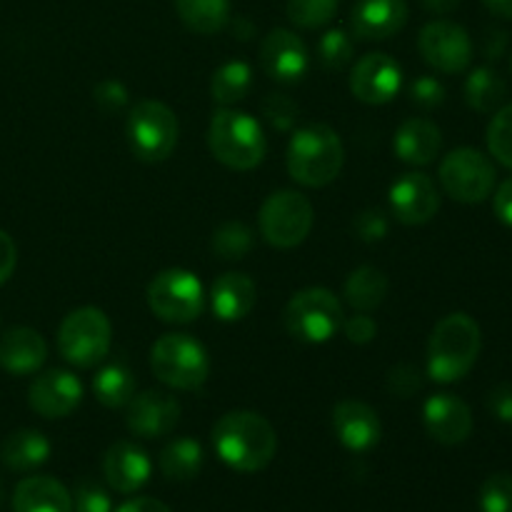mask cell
Returning a JSON list of instances; mask_svg holds the SVG:
<instances>
[{"instance_id":"37","label":"cell","mask_w":512,"mask_h":512,"mask_svg":"<svg viewBox=\"0 0 512 512\" xmlns=\"http://www.w3.org/2000/svg\"><path fill=\"white\" fill-rule=\"evenodd\" d=\"M480 512H512V475L493 473L480 488Z\"/></svg>"},{"instance_id":"49","label":"cell","mask_w":512,"mask_h":512,"mask_svg":"<svg viewBox=\"0 0 512 512\" xmlns=\"http://www.w3.org/2000/svg\"><path fill=\"white\" fill-rule=\"evenodd\" d=\"M115 512H173V510L155 498H133L128 500V503L120 505Z\"/></svg>"},{"instance_id":"31","label":"cell","mask_w":512,"mask_h":512,"mask_svg":"<svg viewBox=\"0 0 512 512\" xmlns=\"http://www.w3.org/2000/svg\"><path fill=\"white\" fill-rule=\"evenodd\" d=\"M93 393L105 408H125L135 395L133 370L123 363L105 365L93 378Z\"/></svg>"},{"instance_id":"3","label":"cell","mask_w":512,"mask_h":512,"mask_svg":"<svg viewBox=\"0 0 512 512\" xmlns=\"http://www.w3.org/2000/svg\"><path fill=\"white\" fill-rule=\"evenodd\" d=\"M345 148L330 125L313 123L295 130L288 145V173L305 188H325L340 175Z\"/></svg>"},{"instance_id":"51","label":"cell","mask_w":512,"mask_h":512,"mask_svg":"<svg viewBox=\"0 0 512 512\" xmlns=\"http://www.w3.org/2000/svg\"><path fill=\"white\" fill-rule=\"evenodd\" d=\"M483 3L493 15H500V18L512 20V0H483Z\"/></svg>"},{"instance_id":"26","label":"cell","mask_w":512,"mask_h":512,"mask_svg":"<svg viewBox=\"0 0 512 512\" xmlns=\"http://www.w3.org/2000/svg\"><path fill=\"white\" fill-rule=\"evenodd\" d=\"M48 458L50 440L33 428L15 430L0 445V460H3L5 468L15 470V473H30V470L48 463Z\"/></svg>"},{"instance_id":"46","label":"cell","mask_w":512,"mask_h":512,"mask_svg":"<svg viewBox=\"0 0 512 512\" xmlns=\"http://www.w3.org/2000/svg\"><path fill=\"white\" fill-rule=\"evenodd\" d=\"M18 265V248L5 230H0V285L8 283Z\"/></svg>"},{"instance_id":"12","label":"cell","mask_w":512,"mask_h":512,"mask_svg":"<svg viewBox=\"0 0 512 512\" xmlns=\"http://www.w3.org/2000/svg\"><path fill=\"white\" fill-rule=\"evenodd\" d=\"M418 48L425 63L438 73H463L473 60V40L468 30L450 20H433L418 35Z\"/></svg>"},{"instance_id":"33","label":"cell","mask_w":512,"mask_h":512,"mask_svg":"<svg viewBox=\"0 0 512 512\" xmlns=\"http://www.w3.org/2000/svg\"><path fill=\"white\" fill-rule=\"evenodd\" d=\"M253 230L240 220H228L213 233V250L223 260H240L253 250Z\"/></svg>"},{"instance_id":"10","label":"cell","mask_w":512,"mask_h":512,"mask_svg":"<svg viewBox=\"0 0 512 512\" xmlns=\"http://www.w3.org/2000/svg\"><path fill=\"white\" fill-rule=\"evenodd\" d=\"M148 305L165 323H193L205 310L203 283L190 270L168 268L150 280Z\"/></svg>"},{"instance_id":"25","label":"cell","mask_w":512,"mask_h":512,"mask_svg":"<svg viewBox=\"0 0 512 512\" xmlns=\"http://www.w3.org/2000/svg\"><path fill=\"white\" fill-rule=\"evenodd\" d=\"M15 512H73V495L60 480L33 475L20 480L13 493Z\"/></svg>"},{"instance_id":"30","label":"cell","mask_w":512,"mask_h":512,"mask_svg":"<svg viewBox=\"0 0 512 512\" xmlns=\"http://www.w3.org/2000/svg\"><path fill=\"white\" fill-rule=\"evenodd\" d=\"M175 13L193 33L213 35L230 23V0H175Z\"/></svg>"},{"instance_id":"44","label":"cell","mask_w":512,"mask_h":512,"mask_svg":"<svg viewBox=\"0 0 512 512\" xmlns=\"http://www.w3.org/2000/svg\"><path fill=\"white\" fill-rule=\"evenodd\" d=\"M343 330H345V338L355 345H365L378 335V323L370 318L368 313H358L353 318L343 320Z\"/></svg>"},{"instance_id":"2","label":"cell","mask_w":512,"mask_h":512,"mask_svg":"<svg viewBox=\"0 0 512 512\" xmlns=\"http://www.w3.org/2000/svg\"><path fill=\"white\" fill-rule=\"evenodd\" d=\"M480 345V325L468 313L445 315L428 340V375L435 383H458L473 370Z\"/></svg>"},{"instance_id":"43","label":"cell","mask_w":512,"mask_h":512,"mask_svg":"<svg viewBox=\"0 0 512 512\" xmlns=\"http://www.w3.org/2000/svg\"><path fill=\"white\" fill-rule=\"evenodd\" d=\"M93 100L100 108V113L115 115L120 110H125V105H128V88L123 83H118V80H103V83L95 85Z\"/></svg>"},{"instance_id":"41","label":"cell","mask_w":512,"mask_h":512,"mask_svg":"<svg viewBox=\"0 0 512 512\" xmlns=\"http://www.w3.org/2000/svg\"><path fill=\"white\" fill-rule=\"evenodd\" d=\"M408 93L410 100L423 110L440 108L445 103V85L435 75H420V78H415L410 83Z\"/></svg>"},{"instance_id":"1","label":"cell","mask_w":512,"mask_h":512,"mask_svg":"<svg viewBox=\"0 0 512 512\" xmlns=\"http://www.w3.org/2000/svg\"><path fill=\"white\" fill-rule=\"evenodd\" d=\"M213 445L218 458L238 473H258L278 453L275 428L253 410H230L215 423Z\"/></svg>"},{"instance_id":"20","label":"cell","mask_w":512,"mask_h":512,"mask_svg":"<svg viewBox=\"0 0 512 512\" xmlns=\"http://www.w3.org/2000/svg\"><path fill=\"white\" fill-rule=\"evenodd\" d=\"M153 473L148 453L130 440H118L105 450L103 475L115 493L130 495L143 488Z\"/></svg>"},{"instance_id":"24","label":"cell","mask_w":512,"mask_h":512,"mask_svg":"<svg viewBox=\"0 0 512 512\" xmlns=\"http://www.w3.org/2000/svg\"><path fill=\"white\" fill-rule=\"evenodd\" d=\"M395 155L410 165H430L440 155L443 135L428 118H408L393 138Z\"/></svg>"},{"instance_id":"53","label":"cell","mask_w":512,"mask_h":512,"mask_svg":"<svg viewBox=\"0 0 512 512\" xmlns=\"http://www.w3.org/2000/svg\"><path fill=\"white\" fill-rule=\"evenodd\" d=\"M510 70H512V60H510Z\"/></svg>"},{"instance_id":"7","label":"cell","mask_w":512,"mask_h":512,"mask_svg":"<svg viewBox=\"0 0 512 512\" xmlns=\"http://www.w3.org/2000/svg\"><path fill=\"white\" fill-rule=\"evenodd\" d=\"M113 325L100 308L85 305L63 318L58 330V350L75 368H93L110 353Z\"/></svg>"},{"instance_id":"27","label":"cell","mask_w":512,"mask_h":512,"mask_svg":"<svg viewBox=\"0 0 512 512\" xmlns=\"http://www.w3.org/2000/svg\"><path fill=\"white\" fill-rule=\"evenodd\" d=\"M465 103L478 113H498L503 108L505 98H508V83L498 70L488 68H475L473 73L465 80Z\"/></svg>"},{"instance_id":"23","label":"cell","mask_w":512,"mask_h":512,"mask_svg":"<svg viewBox=\"0 0 512 512\" xmlns=\"http://www.w3.org/2000/svg\"><path fill=\"white\" fill-rule=\"evenodd\" d=\"M48 343L33 328H13L0 338V368L13 375H30L43 368Z\"/></svg>"},{"instance_id":"8","label":"cell","mask_w":512,"mask_h":512,"mask_svg":"<svg viewBox=\"0 0 512 512\" xmlns=\"http://www.w3.org/2000/svg\"><path fill=\"white\" fill-rule=\"evenodd\" d=\"M285 330L303 343H328L343 328V303L325 288H305L285 305Z\"/></svg>"},{"instance_id":"38","label":"cell","mask_w":512,"mask_h":512,"mask_svg":"<svg viewBox=\"0 0 512 512\" xmlns=\"http://www.w3.org/2000/svg\"><path fill=\"white\" fill-rule=\"evenodd\" d=\"M260 110H263L265 120H268L273 128L278 130H290L298 120V103L293 98H288L285 93H270L265 95V100L260 103Z\"/></svg>"},{"instance_id":"42","label":"cell","mask_w":512,"mask_h":512,"mask_svg":"<svg viewBox=\"0 0 512 512\" xmlns=\"http://www.w3.org/2000/svg\"><path fill=\"white\" fill-rule=\"evenodd\" d=\"M353 230L363 243H380L388 235V215L378 208H368L353 220Z\"/></svg>"},{"instance_id":"47","label":"cell","mask_w":512,"mask_h":512,"mask_svg":"<svg viewBox=\"0 0 512 512\" xmlns=\"http://www.w3.org/2000/svg\"><path fill=\"white\" fill-rule=\"evenodd\" d=\"M495 215L500 218V223L510 225L512 228V178L500 183V188L495 190V200H493Z\"/></svg>"},{"instance_id":"48","label":"cell","mask_w":512,"mask_h":512,"mask_svg":"<svg viewBox=\"0 0 512 512\" xmlns=\"http://www.w3.org/2000/svg\"><path fill=\"white\" fill-rule=\"evenodd\" d=\"M505 48H508V33H503V30H490V33L485 35L483 55L488 60H498L500 55L505 53Z\"/></svg>"},{"instance_id":"39","label":"cell","mask_w":512,"mask_h":512,"mask_svg":"<svg viewBox=\"0 0 512 512\" xmlns=\"http://www.w3.org/2000/svg\"><path fill=\"white\" fill-rule=\"evenodd\" d=\"M73 510L75 512H113V500L108 490L98 485L95 480L83 478L75 485L73 493Z\"/></svg>"},{"instance_id":"34","label":"cell","mask_w":512,"mask_h":512,"mask_svg":"<svg viewBox=\"0 0 512 512\" xmlns=\"http://www.w3.org/2000/svg\"><path fill=\"white\" fill-rule=\"evenodd\" d=\"M338 13V0H288V18L298 28H323Z\"/></svg>"},{"instance_id":"4","label":"cell","mask_w":512,"mask_h":512,"mask_svg":"<svg viewBox=\"0 0 512 512\" xmlns=\"http://www.w3.org/2000/svg\"><path fill=\"white\" fill-rule=\"evenodd\" d=\"M208 145L215 160L230 170H253L268 153V140L253 115L235 108H220L210 118Z\"/></svg>"},{"instance_id":"6","label":"cell","mask_w":512,"mask_h":512,"mask_svg":"<svg viewBox=\"0 0 512 512\" xmlns=\"http://www.w3.org/2000/svg\"><path fill=\"white\" fill-rule=\"evenodd\" d=\"M125 135L133 155L143 163H163L178 145L180 125L173 110L160 100H140L130 108Z\"/></svg>"},{"instance_id":"35","label":"cell","mask_w":512,"mask_h":512,"mask_svg":"<svg viewBox=\"0 0 512 512\" xmlns=\"http://www.w3.org/2000/svg\"><path fill=\"white\" fill-rule=\"evenodd\" d=\"M353 38L345 30L333 28L320 38L318 60L325 70H343L353 63Z\"/></svg>"},{"instance_id":"14","label":"cell","mask_w":512,"mask_h":512,"mask_svg":"<svg viewBox=\"0 0 512 512\" xmlns=\"http://www.w3.org/2000/svg\"><path fill=\"white\" fill-rule=\"evenodd\" d=\"M125 413V423L128 430L138 438L155 440L165 438L175 430L180 420V403L175 395L165 393V390H145V393L133 395Z\"/></svg>"},{"instance_id":"17","label":"cell","mask_w":512,"mask_h":512,"mask_svg":"<svg viewBox=\"0 0 512 512\" xmlns=\"http://www.w3.org/2000/svg\"><path fill=\"white\" fill-rule=\"evenodd\" d=\"M390 210L405 225H423L440 210V193L425 173H403L390 185Z\"/></svg>"},{"instance_id":"40","label":"cell","mask_w":512,"mask_h":512,"mask_svg":"<svg viewBox=\"0 0 512 512\" xmlns=\"http://www.w3.org/2000/svg\"><path fill=\"white\" fill-rule=\"evenodd\" d=\"M423 388V373L415 365L400 363L388 373V390L393 398H413Z\"/></svg>"},{"instance_id":"36","label":"cell","mask_w":512,"mask_h":512,"mask_svg":"<svg viewBox=\"0 0 512 512\" xmlns=\"http://www.w3.org/2000/svg\"><path fill=\"white\" fill-rule=\"evenodd\" d=\"M488 148L498 163L512 170V103L503 105L488 125Z\"/></svg>"},{"instance_id":"9","label":"cell","mask_w":512,"mask_h":512,"mask_svg":"<svg viewBox=\"0 0 512 512\" xmlns=\"http://www.w3.org/2000/svg\"><path fill=\"white\" fill-rule=\"evenodd\" d=\"M315 223L310 200L298 190H278L263 203L258 215L260 235L273 248L288 250L303 243Z\"/></svg>"},{"instance_id":"22","label":"cell","mask_w":512,"mask_h":512,"mask_svg":"<svg viewBox=\"0 0 512 512\" xmlns=\"http://www.w3.org/2000/svg\"><path fill=\"white\" fill-rule=\"evenodd\" d=\"M258 290L250 275L245 273H223L210 290V308L223 323H238L248 318L255 308Z\"/></svg>"},{"instance_id":"32","label":"cell","mask_w":512,"mask_h":512,"mask_svg":"<svg viewBox=\"0 0 512 512\" xmlns=\"http://www.w3.org/2000/svg\"><path fill=\"white\" fill-rule=\"evenodd\" d=\"M250 85H253V70L243 60H230V63L220 65L213 73L210 80V95H213L215 103H220L223 108H230L238 100H243L250 93Z\"/></svg>"},{"instance_id":"21","label":"cell","mask_w":512,"mask_h":512,"mask_svg":"<svg viewBox=\"0 0 512 512\" xmlns=\"http://www.w3.org/2000/svg\"><path fill=\"white\" fill-rule=\"evenodd\" d=\"M405 0H358L350 13V28L360 40H388L408 23Z\"/></svg>"},{"instance_id":"29","label":"cell","mask_w":512,"mask_h":512,"mask_svg":"<svg viewBox=\"0 0 512 512\" xmlns=\"http://www.w3.org/2000/svg\"><path fill=\"white\" fill-rule=\"evenodd\" d=\"M388 295V278L383 270L373 268V265H363V268L353 270L345 280V300L350 308L358 313H370L378 308Z\"/></svg>"},{"instance_id":"5","label":"cell","mask_w":512,"mask_h":512,"mask_svg":"<svg viewBox=\"0 0 512 512\" xmlns=\"http://www.w3.org/2000/svg\"><path fill=\"white\" fill-rule=\"evenodd\" d=\"M150 368L155 378L173 390H200L210 375L208 350L188 333L160 335L150 348Z\"/></svg>"},{"instance_id":"16","label":"cell","mask_w":512,"mask_h":512,"mask_svg":"<svg viewBox=\"0 0 512 512\" xmlns=\"http://www.w3.org/2000/svg\"><path fill=\"white\" fill-rule=\"evenodd\" d=\"M83 400V383L70 370H45L30 383L28 403L48 420L68 418Z\"/></svg>"},{"instance_id":"28","label":"cell","mask_w":512,"mask_h":512,"mask_svg":"<svg viewBox=\"0 0 512 512\" xmlns=\"http://www.w3.org/2000/svg\"><path fill=\"white\" fill-rule=\"evenodd\" d=\"M203 463V448L193 438L173 440V443L165 445L158 458L160 473L168 480H175V483H188V480L198 478L200 470H203Z\"/></svg>"},{"instance_id":"15","label":"cell","mask_w":512,"mask_h":512,"mask_svg":"<svg viewBox=\"0 0 512 512\" xmlns=\"http://www.w3.org/2000/svg\"><path fill=\"white\" fill-rule=\"evenodd\" d=\"M260 65L278 83H298L310 68V53L293 30L275 28L260 43Z\"/></svg>"},{"instance_id":"52","label":"cell","mask_w":512,"mask_h":512,"mask_svg":"<svg viewBox=\"0 0 512 512\" xmlns=\"http://www.w3.org/2000/svg\"><path fill=\"white\" fill-rule=\"evenodd\" d=\"M0 503H3V483H0Z\"/></svg>"},{"instance_id":"19","label":"cell","mask_w":512,"mask_h":512,"mask_svg":"<svg viewBox=\"0 0 512 512\" xmlns=\"http://www.w3.org/2000/svg\"><path fill=\"white\" fill-rule=\"evenodd\" d=\"M333 433L350 453H368L380 443L383 423L363 400H343L333 408Z\"/></svg>"},{"instance_id":"11","label":"cell","mask_w":512,"mask_h":512,"mask_svg":"<svg viewBox=\"0 0 512 512\" xmlns=\"http://www.w3.org/2000/svg\"><path fill=\"white\" fill-rule=\"evenodd\" d=\"M440 185L453 200L465 205L483 203L488 195H493L495 165L485 153L475 148H458L448 153L440 163Z\"/></svg>"},{"instance_id":"50","label":"cell","mask_w":512,"mask_h":512,"mask_svg":"<svg viewBox=\"0 0 512 512\" xmlns=\"http://www.w3.org/2000/svg\"><path fill=\"white\" fill-rule=\"evenodd\" d=\"M420 3H423V8L430 10V13L445 15V13H450V10L458 8L463 0H420Z\"/></svg>"},{"instance_id":"18","label":"cell","mask_w":512,"mask_h":512,"mask_svg":"<svg viewBox=\"0 0 512 512\" xmlns=\"http://www.w3.org/2000/svg\"><path fill=\"white\" fill-rule=\"evenodd\" d=\"M425 430L440 445H460L473 433V413L468 403L453 393H435L423 405Z\"/></svg>"},{"instance_id":"13","label":"cell","mask_w":512,"mask_h":512,"mask_svg":"<svg viewBox=\"0 0 512 512\" xmlns=\"http://www.w3.org/2000/svg\"><path fill=\"white\" fill-rule=\"evenodd\" d=\"M403 68L388 53H368L355 63L350 73V90L360 103L385 105L400 93Z\"/></svg>"},{"instance_id":"45","label":"cell","mask_w":512,"mask_h":512,"mask_svg":"<svg viewBox=\"0 0 512 512\" xmlns=\"http://www.w3.org/2000/svg\"><path fill=\"white\" fill-rule=\"evenodd\" d=\"M488 410L500 423L512 425V383H500L490 390Z\"/></svg>"}]
</instances>
